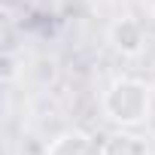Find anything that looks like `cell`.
<instances>
[{
	"label": "cell",
	"instance_id": "cell-4",
	"mask_svg": "<svg viewBox=\"0 0 155 155\" xmlns=\"http://www.w3.org/2000/svg\"><path fill=\"white\" fill-rule=\"evenodd\" d=\"M101 149H104V155H152L149 152V143L140 134H134L131 128H119L110 137H104L101 140Z\"/></svg>",
	"mask_w": 155,
	"mask_h": 155
},
{
	"label": "cell",
	"instance_id": "cell-6",
	"mask_svg": "<svg viewBox=\"0 0 155 155\" xmlns=\"http://www.w3.org/2000/svg\"><path fill=\"white\" fill-rule=\"evenodd\" d=\"M152 15H155V0H152Z\"/></svg>",
	"mask_w": 155,
	"mask_h": 155
},
{
	"label": "cell",
	"instance_id": "cell-1",
	"mask_svg": "<svg viewBox=\"0 0 155 155\" xmlns=\"http://www.w3.org/2000/svg\"><path fill=\"white\" fill-rule=\"evenodd\" d=\"M101 110H104V119L113 122L116 128H137L152 113V88L143 79L119 76L104 91Z\"/></svg>",
	"mask_w": 155,
	"mask_h": 155
},
{
	"label": "cell",
	"instance_id": "cell-2",
	"mask_svg": "<svg viewBox=\"0 0 155 155\" xmlns=\"http://www.w3.org/2000/svg\"><path fill=\"white\" fill-rule=\"evenodd\" d=\"M110 43H113V49H116L119 55H125V58H137V55L146 49L143 25H140L137 18H131V15L116 18V21L110 25Z\"/></svg>",
	"mask_w": 155,
	"mask_h": 155
},
{
	"label": "cell",
	"instance_id": "cell-5",
	"mask_svg": "<svg viewBox=\"0 0 155 155\" xmlns=\"http://www.w3.org/2000/svg\"><path fill=\"white\" fill-rule=\"evenodd\" d=\"M25 6H31V9H37V12H52L61 0H21Z\"/></svg>",
	"mask_w": 155,
	"mask_h": 155
},
{
	"label": "cell",
	"instance_id": "cell-3",
	"mask_svg": "<svg viewBox=\"0 0 155 155\" xmlns=\"http://www.w3.org/2000/svg\"><path fill=\"white\" fill-rule=\"evenodd\" d=\"M46 155H104V149H101V143H97L91 134L73 128V131L58 134V137L46 146Z\"/></svg>",
	"mask_w": 155,
	"mask_h": 155
}]
</instances>
